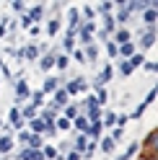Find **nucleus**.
I'll return each instance as SVG.
<instances>
[{
	"instance_id": "bb28decb",
	"label": "nucleus",
	"mask_w": 158,
	"mask_h": 160,
	"mask_svg": "<svg viewBox=\"0 0 158 160\" xmlns=\"http://www.w3.org/2000/svg\"><path fill=\"white\" fill-rule=\"evenodd\" d=\"M101 114H104V108H101V106H96V108H88L83 116L88 119V124H96V122H101Z\"/></svg>"
},
{
	"instance_id": "8fccbe9b",
	"label": "nucleus",
	"mask_w": 158,
	"mask_h": 160,
	"mask_svg": "<svg viewBox=\"0 0 158 160\" xmlns=\"http://www.w3.org/2000/svg\"><path fill=\"white\" fill-rule=\"evenodd\" d=\"M145 108H148V106H145V103L140 101V103H137V108H135L132 114H127V116H130V119H143V114H145Z\"/></svg>"
},
{
	"instance_id": "49530a36",
	"label": "nucleus",
	"mask_w": 158,
	"mask_h": 160,
	"mask_svg": "<svg viewBox=\"0 0 158 160\" xmlns=\"http://www.w3.org/2000/svg\"><path fill=\"white\" fill-rule=\"evenodd\" d=\"M34 158V150H29V147H21L16 152V160H31Z\"/></svg>"
},
{
	"instance_id": "3c124183",
	"label": "nucleus",
	"mask_w": 158,
	"mask_h": 160,
	"mask_svg": "<svg viewBox=\"0 0 158 160\" xmlns=\"http://www.w3.org/2000/svg\"><path fill=\"white\" fill-rule=\"evenodd\" d=\"M155 96H158V91H155V85H153L150 91H148V96H145V101H143V103H145V106H150V103H155Z\"/></svg>"
},
{
	"instance_id": "aec40b11",
	"label": "nucleus",
	"mask_w": 158,
	"mask_h": 160,
	"mask_svg": "<svg viewBox=\"0 0 158 160\" xmlns=\"http://www.w3.org/2000/svg\"><path fill=\"white\" fill-rule=\"evenodd\" d=\"M124 5H127V11H130V16L132 13H143L145 8H150V0H124Z\"/></svg>"
},
{
	"instance_id": "f704fd0d",
	"label": "nucleus",
	"mask_w": 158,
	"mask_h": 160,
	"mask_svg": "<svg viewBox=\"0 0 158 160\" xmlns=\"http://www.w3.org/2000/svg\"><path fill=\"white\" fill-rule=\"evenodd\" d=\"M42 155H44V160H57V158H60V152H57V147H55V145H49V142H47V145L42 147Z\"/></svg>"
},
{
	"instance_id": "37998d69",
	"label": "nucleus",
	"mask_w": 158,
	"mask_h": 160,
	"mask_svg": "<svg viewBox=\"0 0 158 160\" xmlns=\"http://www.w3.org/2000/svg\"><path fill=\"white\" fill-rule=\"evenodd\" d=\"M109 137H112V142H114V145H119L122 139H124V129H119V127H114Z\"/></svg>"
},
{
	"instance_id": "a878e982",
	"label": "nucleus",
	"mask_w": 158,
	"mask_h": 160,
	"mask_svg": "<svg viewBox=\"0 0 158 160\" xmlns=\"http://www.w3.org/2000/svg\"><path fill=\"white\" fill-rule=\"evenodd\" d=\"M18 111H21V119H24V122H31V119H36V108L31 106V103H24V106H18Z\"/></svg>"
},
{
	"instance_id": "2eb2a0df",
	"label": "nucleus",
	"mask_w": 158,
	"mask_h": 160,
	"mask_svg": "<svg viewBox=\"0 0 158 160\" xmlns=\"http://www.w3.org/2000/svg\"><path fill=\"white\" fill-rule=\"evenodd\" d=\"M67 103H70V98H67V93L62 91V88H57V91L52 93V106L57 108V111H62V108H65Z\"/></svg>"
},
{
	"instance_id": "c03bdc74",
	"label": "nucleus",
	"mask_w": 158,
	"mask_h": 160,
	"mask_svg": "<svg viewBox=\"0 0 158 160\" xmlns=\"http://www.w3.org/2000/svg\"><path fill=\"white\" fill-rule=\"evenodd\" d=\"M67 57H73L78 65H88V62H86V57H83V49H78V47H75V49H73V52L67 54Z\"/></svg>"
},
{
	"instance_id": "7c9ffc66",
	"label": "nucleus",
	"mask_w": 158,
	"mask_h": 160,
	"mask_svg": "<svg viewBox=\"0 0 158 160\" xmlns=\"http://www.w3.org/2000/svg\"><path fill=\"white\" fill-rule=\"evenodd\" d=\"M44 145H47V139H44L42 134H31V137H29V145H26V147H29V150H42Z\"/></svg>"
},
{
	"instance_id": "7ed1b4c3",
	"label": "nucleus",
	"mask_w": 158,
	"mask_h": 160,
	"mask_svg": "<svg viewBox=\"0 0 158 160\" xmlns=\"http://www.w3.org/2000/svg\"><path fill=\"white\" fill-rule=\"evenodd\" d=\"M62 91L67 93V98H75V96H86L88 93V80L86 78H70V80H67V83L62 85Z\"/></svg>"
},
{
	"instance_id": "5701e85b",
	"label": "nucleus",
	"mask_w": 158,
	"mask_h": 160,
	"mask_svg": "<svg viewBox=\"0 0 158 160\" xmlns=\"http://www.w3.org/2000/svg\"><path fill=\"white\" fill-rule=\"evenodd\" d=\"M98 54H101V47H98L96 42H93V44H88V47H83V57H86V62H96Z\"/></svg>"
},
{
	"instance_id": "72a5a7b5",
	"label": "nucleus",
	"mask_w": 158,
	"mask_h": 160,
	"mask_svg": "<svg viewBox=\"0 0 158 160\" xmlns=\"http://www.w3.org/2000/svg\"><path fill=\"white\" fill-rule=\"evenodd\" d=\"M117 72H119L122 78H130L135 70H132V65H130V59H119V65H117Z\"/></svg>"
},
{
	"instance_id": "864d4df0",
	"label": "nucleus",
	"mask_w": 158,
	"mask_h": 160,
	"mask_svg": "<svg viewBox=\"0 0 158 160\" xmlns=\"http://www.w3.org/2000/svg\"><path fill=\"white\" fill-rule=\"evenodd\" d=\"M29 34H31V39H39L42 36V23H34L31 28H29Z\"/></svg>"
},
{
	"instance_id": "e433bc0d",
	"label": "nucleus",
	"mask_w": 158,
	"mask_h": 160,
	"mask_svg": "<svg viewBox=\"0 0 158 160\" xmlns=\"http://www.w3.org/2000/svg\"><path fill=\"white\" fill-rule=\"evenodd\" d=\"M16 26L21 28V31H29V28L34 26V21H31V18H29L26 13H21V16H18V21H16Z\"/></svg>"
},
{
	"instance_id": "603ef678",
	"label": "nucleus",
	"mask_w": 158,
	"mask_h": 160,
	"mask_svg": "<svg viewBox=\"0 0 158 160\" xmlns=\"http://www.w3.org/2000/svg\"><path fill=\"white\" fill-rule=\"evenodd\" d=\"M44 139H55L57 137V129H55V124H47V129H44V134H42Z\"/></svg>"
},
{
	"instance_id": "a19ab883",
	"label": "nucleus",
	"mask_w": 158,
	"mask_h": 160,
	"mask_svg": "<svg viewBox=\"0 0 158 160\" xmlns=\"http://www.w3.org/2000/svg\"><path fill=\"white\" fill-rule=\"evenodd\" d=\"M143 62H145V54H140V52H135V54L130 57V65H132V70L143 67Z\"/></svg>"
},
{
	"instance_id": "6ab92c4d",
	"label": "nucleus",
	"mask_w": 158,
	"mask_h": 160,
	"mask_svg": "<svg viewBox=\"0 0 158 160\" xmlns=\"http://www.w3.org/2000/svg\"><path fill=\"white\" fill-rule=\"evenodd\" d=\"M98 150H101V152H104V158H109V155H114L117 145L112 142V137H109V134H104L101 139H98Z\"/></svg>"
},
{
	"instance_id": "c9c22d12",
	"label": "nucleus",
	"mask_w": 158,
	"mask_h": 160,
	"mask_svg": "<svg viewBox=\"0 0 158 160\" xmlns=\"http://www.w3.org/2000/svg\"><path fill=\"white\" fill-rule=\"evenodd\" d=\"M98 78H101V83L106 85V83H109V80L114 78V65H109V62H106V65H104V70L98 72Z\"/></svg>"
},
{
	"instance_id": "58836bf2",
	"label": "nucleus",
	"mask_w": 158,
	"mask_h": 160,
	"mask_svg": "<svg viewBox=\"0 0 158 160\" xmlns=\"http://www.w3.org/2000/svg\"><path fill=\"white\" fill-rule=\"evenodd\" d=\"M93 96H96L98 106H101V108H106V101H109V91H106V88H101V91H96Z\"/></svg>"
},
{
	"instance_id": "4d7b16f0",
	"label": "nucleus",
	"mask_w": 158,
	"mask_h": 160,
	"mask_svg": "<svg viewBox=\"0 0 158 160\" xmlns=\"http://www.w3.org/2000/svg\"><path fill=\"white\" fill-rule=\"evenodd\" d=\"M3 124H5V122H3V116H0V129H3Z\"/></svg>"
},
{
	"instance_id": "9b49d317",
	"label": "nucleus",
	"mask_w": 158,
	"mask_h": 160,
	"mask_svg": "<svg viewBox=\"0 0 158 160\" xmlns=\"http://www.w3.org/2000/svg\"><path fill=\"white\" fill-rule=\"evenodd\" d=\"M26 16L31 18L34 23H42V18L47 16V5H42V3H34V5H26Z\"/></svg>"
},
{
	"instance_id": "4be33fe9",
	"label": "nucleus",
	"mask_w": 158,
	"mask_h": 160,
	"mask_svg": "<svg viewBox=\"0 0 158 160\" xmlns=\"http://www.w3.org/2000/svg\"><path fill=\"white\" fill-rule=\"evenodd\" d=\"M101 127H104V129H114V127H117V111L104 108V114H101Z\"/></svg>"
},
{
	"instance_id": "dca6fc26",
	"label": "nucleus",
	"mask_w": 158,
	"mask_h": 160,
	"mask_svg": "<svg viewBox=\"0 0 158 160\" xmlns=\"http://www.w3.org/2000/svg\"><path fill=\"white\" fill-rule=\"evenodd\" d=\"M60 116H62V119H67V122H73V119L81 116V106H78L75 101H70V103H67L62 111H60Z\"/></svg>"
},
{
	"instance_id": "393cba45",
	"label": "nucleus",
	"mask_w": 158,
	"mask_h": 160,
	"mask_svg": "<svg viewBox=\"0 0 158 160\" xmlns=\"http://www.w3.org/2000/svg\"><path fill=\"white\" fill-rule=\"evenodd\" d=\"M70 142H73V150H75V152L83 155V150H86V145H88V137H86V134H73Z\"/></svg>"
},
{
	"instance_id": "de8ad7c7",
	"label": "nucleus",
	"mask_w": 158,
	"mask_h": 160,
	"mask_svg": "<svg viewBox=\"0 0 158 160\" xmlns=\"http://www.w3.org/2000/svg\"><path fill=\"white\" fill-rule=\"evenodd\" d=\"M29 137H31V132H29V129H21V132H16V137H13V139H18V142L26 147V145H29Z\"/></svg>"
},
{
	"instance_id": "39448f33",
	"label": "nucleus",
	"mask_w": 158,
	"mask_h": 160,
	"mask_svg": "<svg viewBox=\"0 0 158 160\" xmlns=\"http://www.w3.org/2000/svg\"><path fill=\"white\" fill-rule=\"evenodd\" d=\"M78 26H81V8L70 5V8L65 11V31L75 34V31H78Z\"/></svg>"
},
{
	"instance_id": "bf43d9fd",
	"label": "nucleus",
	"mask_w": 158,
	"mask_h": 160,
	"mask_svg": "<svg viewBox=\"0 0 158 160\" xmlns=\"http://www.w3.org/2000/svg\"><path fill=\"white\" fill-rule=\"evenodd\" d=\"M3 65H5V62H3V57H0V67H3Z\"/></svg>"
},
{
	"instance_id": "9d476101",
	"label": "nucleus",
	"mask_w": 158,
	"mask_h": 160,
	"mask_svg": "<svg viewBox=\"0 0 158 160\" xmlns=\"http://www.w3.org/2000/svg\"><path fill=\"white\" fill-rule=\"evenodd\" d=\"M57 88H62V85H60V75H47L39 91H42V96L47 98V96H52V93L57 91Z\"/></svg>"
},
{
	"instance_id": "052dcab7",
	"label": "nucleus",
	"mask_w": 158,
	"mask_h": 160,
	"mask_svg": "<svg viewBox=\"0 0 158 160\" xmlns=\"http://www.w3.org/2000/svg\"><path fill=\"white\" fill-rule=\"evenodd\" d=\"M0 160H8V158H0Z\"/></svg>"
},
{
	"instance_id": "f03ea898",
	"label": "nucleus",
	"mask_w": 158,
	"mask_h": 160,
	"mask_svg": "<svg viewBox=\"0 0 158 160\" xmlns=\"http://www.w3.org/2000/svg\"><path fill=\"white\" fill-rule=\"evenodd\" d=\"M49 47L52 44H47V42H29V44H24V62H36L42 54H47L49 52Z\"/></svg>"
},
{
	"instance_id": "a211bd4d",
	"label": "nucleus",
	"mask_w": 158,
	"mask_h": 160,
	"mask_svg": "<svg viewBox=\"0 0 158 160\" xmlns=\"http://www.w3.org/2000/svg\"><path fill=\"white\" fill-rule=\"evenodd\" d=\"M114 0H101V3H96V8H93V13L96 16H112L114 13Z\"/></svg>"
},
{
	"instance_id": "ea45409f",
	"label": "nucleus",
	"mask_w": 158,
	"mask_h": 160,
	"mask_svg": "<svg viewBox=\"0 0 158 160\" xmlns=\"http://www.w3.org/2000/svg\"><path fill=\"white\" fill-rule=\"evenodd\" d=\"M81 21H96V13H93V8H91V5H83V11H81Z\"/></svg>"
},
{
	"instance_id": "c756f323",
	"label": "nucleus",
	"mask_w": 158,
	"mask_h": 160,
	"mask_svg": "<svg viewBox=\"0 0 158 160\" xmlns=\"http://www.w3.org/2000/svg\"><path fill=\"white\" fill-rule=\"evenodd\" d=\"M55 67H57V70H60V75H62V72H65V70H67V67H70V57H67V54H62V52H60V54H57V57H55Z\"/></svg>"
},
{
	"instance_id": "5fc2aeb1",
	"label": "nucleus",
	"mask_w": 158,
	"mask_h": 160,
	"mask_svg": "<svg viewBox=\"0 0 158 160\" xmlns=\"http://www.w3.org/2000/svg\"><path fill=\"white\" fill-rule=\"evenodd\" d=\"M127 122H130V116H127V114H117V127H119V129H124Z\"/></svg>"
},
{
	"instance_id": "2f4dec72",
	"label": "nucleus",
	"mask_w": 158,
	"mask_h": 160,
	"mask_svg": "<svg viewBox=\"0 0 158 160\" xmlns=\"http://www.w3.org/2000/svg\"><path fill=\"white\" fill-rule=\"evenodd\" d=\"M29 103H31V106L36 108V111H39V108H42V106L47 103V98L42 96V91H31V98H29Z\"/></svg>"
},
{
	"instance_id": "4468645a",
	"label": "nucleus",
	"mask_w": 158,
	"mask_h": 160,
	"mask_svg": "<svg viewBox=\"0 0 158 160\" xmlns=\"http://www.w3.org/2000/svg\"><path fill=\"white\" fill-rule=\"evenodd\" d=\"M112 42L117 44V47H122V44H127V42H132V31L127 26H122V28H117V31L112 34Z\"/></svg>"
},
{
	"instance_id": "4c0bfd02",
	"label": "nucleus",
	"mask_w": 158,
	"mask_h": 160,
	"mask_svg": "<svg viewBox=\"0 0 158 160\" xmlns=\"http://www.w3.org/2000/svg\"><path fill=\"white\" fill-rule=\"evenodd\" d=\"M104 49H106V57H112V59H119V49H117V44L112 42H104Z\"/></svg>"
},
{
	"instance_id": "b1692460",
	"label": "nucleus",
	"mask_w": 158,
	"mask_h": 160,
	"mask_svg": "<svg viewBox=\"0 0 158 160\" xmlns=\"http://www.w3.org/2000/svg\"><path fill=\"white\" fill-rule=\"evenodd\" d=\"M88 127H91V124H88V119H86L83 114L78 116V119H73V134H86Z\"/></svg>"
},
{
	"instance_id": "f257e3e1",
	"label": "nucleus",
	"mask_w": 158,
	"mask_h": 160,
	"mask_svg": "<svg viewBox=\"0 0 158 160\" xmlns=\"http://www.w3.org/2000/svg\"><path fill=\"white\" fill-rule=\"evenodd\" d=\"M29 98H31V88H29L26 78H16L13 80V106L18 108L21 103H29Z\"/></svg>"
},
{
	"instance_id": "423d86ee",
	"label": "nucleus",
	"mask_w": 158,
	"mask_h": 160,
	"mask_svg": "<svg viewBox=\"0 0 158 160\" xmlns=\"http://www.w3.org/2000/svg\"><path fill=\"white\" fill-rule=\"evenodd\" d=\"M143 16V28H158V3L150 0V8H145Z\"/></svg>"
},
{
	"instance_id": "f3484780",
	"label": "nucleus",
	"mask_w": 158,
	"mask_h": 160,
	"mask_svg": "<svg viewBox=\"0 0 158 160\" xmlns=\"http://www.w3.org/2000/svg\"><path fill=\"white\" fill-rule=\"evenodd\" d=\"M57 47H62V54H70L73 49H75V34H70V31H62V42L57 44Z\"/></svg>"
},
{
	"instance_id": "09e8293b",
	"label": "nucleus",
	"mask_w": 158,
	"mask_h": 160,
	"mask_svg": "<svg viewBox=\"0 0 158 160\" xmlns=\"http://www.w3.org/2000/svg\"><path fill=\"white\" fill-rule=\"evenodd\" d=\"M11 11H13V13H18V16L26 13V3H24V0H13V3H11Z\"/></svg>"
},
{
	"instance_id": "473e14b6",
	"label": "nucleus",
	"mask_w": 158,
	"mask_h": 160,
	"mask_svg": "<svg viewBox=\"0 0 158 160\" xmlns=\"http://www.w3.org/2000/svg\"><path fill=\"white\" fill-rule=\"evenodd\" d=\"M137 152H140V142H130V145H127V150L122 152V158H124V160H135Z\"/></svg>"
},
{
	"instance_id": "a18cd8bd",
	"label": "nucleus",
	"mask_w": 158,
	"mask_h": 160,
	"mask_svg": "<svg viewBox=\"0 0 158 160\" xmlns=\"http://www.w3.org/2000/svg\"><path fill=\"white\" fill-rule=\"evenodd\" d=\"M143 70L148 75H155L158 72V62H155V59H148V62H143Z\"/></svg>"
},
{
	"instance_id": "680f3d73",
	"label": "nucleus",
	"mask_w": 158,
	"mask_h": 160,
	"mask_svg": "<svg viewBox=\"0 0 158 160\" xmlns=\"http://www.w3.org/2000/svg\"><path fill=\"white\" fill-rule=\"evenodd\" d=\"M57 160H62V158H57Z\"/></svg>"
},
{
	"instance_id": "79ce46f5",
	"label": "nucleus",
	"mask_w": 158,
	"mask_h": 160,
	"mask_svg": "<svg viewBox=\"0 0 158 160\" xmlns=\"http://www.w3.org/2000/svg\"><path fill=\"white\" fill-rule=\"evenodd\" d=\"M62 5H65V3H60V0H55V3H49V8H47V11L52 13V18H60V11H62Z\"/></svg>"
},
{
	"instance_id": "c85d7f7f",
	"label": "nucleus",
	"mask_w": 158,
	"mask_h": 160,
	"mask_svg": "<svg viewBox=\"0 0 158 160\" xmlns=\"http://www.w3.org/2000/svg\"><path fill=\"white\" fill-rule=\"evenodd\" d=\"M55 129H57V134H60V132H70V134H73V122L57 116V119H55Z\"/></svg>"
},
{
	"instance_id": "ddd939ff",
	"label": "nucleus",
	"mask_w": 158,
	"mask_h": 160,
	"mask_svg": "<svg viewBox=\"0 0 158 160\" xmlns=\"http://www.w3.org/2000/svg\"><path fill=\"white\" fill-rule=\"evenodd\" d=\"M55 52H52V49H49V52L47 54H42V57H39L36 59V62H39V72H49V70H55Z\"/></svg>"
},
{
	"instance_id": "cd10ccee",
	"label": "nucleus",
	"mask_w": 158,
	"mask_h": 160,
	"mask_svg": "<svg viewBox=\"0 0 158 160\" xmlns=\"http://www.w3.org/2000/svg\"><path fill=\"white\" fill-rule=\"evenodd\" d=\"M119 49V59H130L137 49H135V42H127V44H122V47H117Z\"/></svg>"
},
{
	"instance_id": "6e6d98bb",
	"label": "nucleus",
	"mask_w": 158,
	"mask_h": 160,
	"mask_svg": "<svg viewBox=\"0 0 158 160\" xmlns=\"http://www.w3.org/2000/svg\"><path fill=\"white\" fill-rule=\"evenodd\" d=\"M0 70H3V75H5V80H13V75H11V70H8L5 65H3V67H0Z\"/></svg>"
},
{
	"instance_id": "412c9836",
	"label": "nucleus",
	"mask_w": 158,
	"mask_h": 160,
	"mask_svg": "<svg viewBox=\"0 0 158 160\" xmlns=\"http://www.w3.org/2000/svg\"><path fill=\"white\" fill-rule=\"evenodd\" d=\"M44 31H47V36H60V31H62V18H49L47 26H44Z\"/></svg>"
},
{
	"instance_id": "0eeeda50",
	"label": "nucleus",
	"mask_w": 158,
	"mask_h": 160,
	"mask_svg": "<svg viewBox=\"0 0 158 160\" xmlns=\"http://www.w3.org/2000/svg\"><path fill=\"white\" fill-rule=\"evenodd\" d=\"M112 18H114V23L119 26V28H122V26H127V23H130V18H132V16H130V11H127V5H124V0H119V3L114 5V13H112Z\"/></svg>"
},
{
	"instance_id": "20e7f679",
	"label": "nucleus",
	"mask_w": 158,
	"mask_h": 160,
	"mask_svg": "<svg viewBox=\"0 0 158 160\" xmlns=\"http://www.w3.org/2000/svg\"><path fill=\"white\" fill-rule=\"evenodd\" d=\"M155 31H158V28H143V31H140V39H137V44H135V49H137L140 54H145L148 49L155 47V42H158Z\"/></svg>"
},
{
	"instance_id": "f8f14e48",
	"label": "nucleus",
	"mask_w": 158,
	"mask_h": 160,
	"mask_svg": "<svg viewBox=\"0 0 158 160\" xmlns=\"http://www.w3.org/2000/svg\"><path fill=\"white\" fill-rule=\"evenodd\" d=\"M16 147V139L13 134H0V158H8Z\"/></svg>"
},
{
	"instance_id": "6e6552de",
	"label": "nucleus",
	"mask_w": 158,
	"mask_h": 160,
	"mask_svg": "<svg viewBox=\"0 0 158 160\" xmlns=\"http://www.w3.org/2000/svg\"><path fill=\"white\" fill-rule=\"evenodd\" d=\"M140 150L143 152H158V129H148L145 139L140 142Z\"/></svg>"
},
{
	"instance_id": "13d9d810",
	"label": "nucleus",
	"mask_w": 158,
	"mask_h": 160,
	"mask_svg": "<svg viewBox=\"0 0 158 160\" xmlns=\"http://www.w3.org/2000/svg\"><path fill=\"white\" fill-rule=\"evenodd\" d=\"M114 160H124V158H122V155H117V158H114Z\"/></svg>"
},
{
	"instance_id": "1a4fd4ad",
	"label": "nucleus",
	"mask_w": 158,
	"mask_h": 160,
	"mask_svg": "<svg viewBox=\"0 0 158 160\" xmlns=\"http://www.w3.org/2000/svg\"><path fill=\"white\" fill-rule=\"evenodd\" d=\"M8 127H11L13 132H21V129H26V122L21 119V111H18L16 106L8 108Z\"/></svg>"
}]
</instances>
